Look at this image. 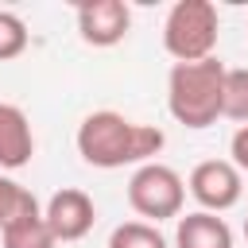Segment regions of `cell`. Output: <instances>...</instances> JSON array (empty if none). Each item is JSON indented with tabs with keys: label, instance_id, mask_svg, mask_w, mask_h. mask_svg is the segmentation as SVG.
Instances as JSON below:
<instances>
[{
	"label": "cell",
	"instance_id": "7c38bea8",
	"mask_svg": "<svg viewBox=\"0 0 248 248\" xmlns=\"http://www.w3.org/2000/svg\"><path fill=\"white\" fill-rule=\"evenodd\" d=\"M221 116L236 120L240 128L248 124V66H236L225 74V105H221Z\"/></svg>",
	"mask_w": 248,
	"mask_h": 248
},
{
	"label": "cell",
	"instance_id": "9c48e42d",
	"mask_svg": "<svg viewBox=\"0 0 248 248\" xmlns=\"http://www.w3.org/2000/svg\"><path fill=\"white\" fill-rule=\"evenodd\" d=\"M174 248H232V229L217 213H186L174 225Z\"/></svg>",
	"mask_w": 248,
	"mask_h": 248
},
{
	"label": "cell",
	"instance_id": "4fadbf2b",
	"mask_svg": "<svg viewBox=\"0 0 248 248\" xmlns=\"http://www.w3.org/2000/svg\"><path fill=\"white\" fill-rule=\"evenodd\" d=\"M108 248H167V236L147 221H124L112 229Z\"/></svg>",
	"mask_w": 248,
	"mask_h": 248
},
{
	"label": "cell",
	"instance_id": "9a60e30c",
	"mask_svg": "<svg viewBox=\"0 0 248 248\" xmlns=\"http://www.w3.org/2000/svg\"><path fill=\"white\" fill-rule=\"evenodd\" d=\"M229 155H232V167H236V170H248V124L232 132V143H229Z\"/></svg>",
	"mask_w": 248,
	"mask_h": 248
},
{
	"label": "cell",
	"instance_id": "52a82bcc",
	"mask_svg": "<svg viewBox=\"0 0 248 248\" xmlns=\"http://www.w3.org/2000/svg\"><path fill=\"white\" fill-rule=\"evenodd\" d=\"M43 217H46V225H50V232L58 240H81L93 229V221H97V205H93V198L85 190L66 186L58 194H50Z\"/></svg>",
	"mask_w": 248,
	"mask_h": 248
},
{
	"label": "cell",
	"instance_id": "5b68a950",
	"mask_svg": "<svg viewBox=\"0 0 248 248\" xmlns=\"http://www.w3.org/2000/svg\"><path fill=\"white\" fill-rule=\"evenodd\" d=\"M190 194H194V202L205 209V213H225V209H232L236 202H240V194H244V178H240V170L232 167V159H205V163H198L194 170H190Z\"/></svg>",
	"mask_w": 248,
	"mask_h": 248
},
{
	"label": "cell",
	"instance_id": "ba28073f",
	"mask_svg": "<svg viewBox=\"0 0 248 248\" xmlns=\"http://www.w3.org/2000/svg\"><path fill=\"white\" fill-rule=\"evenodd\" d=\"M35 155V136L31 120L19 105L0 101V170H19Z\"/></svg>",
	"mask_w": 248,
	"mask_h": 248
},
{
	"label": "cell",
	"instance_id": "30bf717a",
	"mask_svg": "<svg viewBox=\"0 0 248 248\" xmlns=\"http://www.w3.org/2000/svg\"><path fill=\"white\" fill-rule=\"evenodd\" d=\"M0 244H4V248H54L58 236L50 232V225H46L43 213H31V217L8 225V229L0 232Z\"/></svg>",
	"mask_w": 248,
	"mask_h": 248
},
{
	"label": "cell",
	"instance_id": "2e32d148",
	"mask_svg": "<svg viewBox=\"0 0 248 248\" xmlns=\"http://www.w3.org/2000/svg\"><path fill=\"white\" fill-rule=\"evenodd\" d=\"M244 240H248V217H244Z\"/></svg>",
	"mask_w": 248,
	"mask_h": 248
},
{
	"label": "cell",
	"instance_id": "277c9868",
	"mask_svg": "<svg viewBox=\"0 0 248 248\" xmlns=\"http://www.w3.org/2000/svg\"><path fill=\"white\" fill-rule=\"evenodd\" d=\"M182 202H186V182H182V174L174 167L143 163V167L132 170V178H128V205L147 225L182 217Z\"/></svg>",
	"mask_w": 248,
	"mask_h": 248
},
{
	"label": "cell",
	"instance_id": "6da1fadb",
	"mask_svg": "<svg viewBox=\"0 0 248 248\" xmlns=\"http://www.w3.org/2000/svg\"><path fill=\"white\" fill-rule=\"evenodd\" d=\"M78 155L89 163V167H101V170H120V167H143V163H155V155L163 151V132L155 124H136L112 108H101V112H89L81 124H78Z\"/></svg>",
	"mask_w": 248,
	"mask_h": 248
},
{
	"label": "cell",
	"instance_id": "7a4b0ae2",
	"mask_svg": "<svg viewBox=\"0 0 248 248\" xmlns=\"http://www.w3.org/2000/svg\"><path fill=\"white\" fill-rule=\"evenodd\" d=\"M225 66L217 58L205 62H174L167 74V108L186 128H209L225 105Z\"/></svg>",
	"mask_w": 248,
	"mask_h": 248
},
{
	"label": "cell",
	"instance_id": "8992f818",
	"mask_svg": "<svg viewBox=\"0 0 248 248\" xmlns=\"http://www.w3.org/2000/svg\"><path fill=\"white\" fill-rule=\"evenodd\" d=\"M132 31V8L124 0H85L78 4V35L89 46H116Z\"/></svg>",
	"mask_w": 248,
	"mask_h": 248
},
{
	"label": "cell",
	"instance_id": "3957f363",
	"mask_svg": "<svg viewBox=\"0 0 248 248\" xmlns=\"http://www.w3.org/2000/svg\"><path fill=\"white\" fill-rule=\"evenodd\" d=\"M221 19L209 0H178L163 23V46L174 62H205L217 50Z\"/></svg>",
	"mask_w": 248,
	"mask_h": 248
},
{
	"label": "cell",
	"instance_id": "8fae6325",
	"mask_svg": "<svg viewBox=\"0 0 248 248\" xmlns=\"http://www.w3.org/2000/svg\"><path fill=\"white\" fill-rule=\"evenodd\" d=\"M31 213H43V209H39V198H35L27 186H19L16 178L0 174V232H4L8 225H16V221L31 217Z\"/></svg>",
	"mask_w": 248,
	"mask_h": 248
},
{
	"label": "cell",
	"instance_id": "5bb4252c",
	"mask_svg": "<svg viewBox=\"0 0 248 248\" xmlns=\"http://www.w3.org/2000/svg\"><path fill=\"white\" fill-rule=\"evenodd\" d=\"M27 50V23L16 12H0V62L19 58Z\"/></svg>",
	"mask_w": 248,
	"mask_h": 248
}]
</instances>
